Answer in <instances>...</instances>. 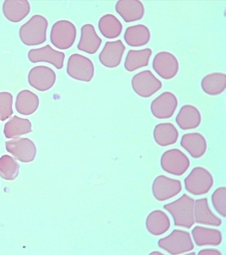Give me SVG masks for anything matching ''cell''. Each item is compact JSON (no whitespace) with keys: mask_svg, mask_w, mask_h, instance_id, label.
Returning <instances> with one entry per match:
<instances>
[{"mask_svg":"<svg viewBox=\"0 0 226 255\" xmlns=\"http://www.w3.org/2000/svg\"><path fill=\"white\" fill-rule=\"evenodd\" d=\"M150 255H164L163 254L159 252H154L150 254Z\"/></svg>","mask_w":226,"mask_h":255,"instance_id":"e575fe53","label":"cell"},{"mask_svg":"<svg viewBox=\"0 0 226 255\" xmlns=\"http://www.w3.org/2000/svg\"><path fill=\"white\" fill-rule=\"evenodd\" d=\"M30 4L27 0H6L2 5L4 17L12 22H20L29 14Z\"/></svg>","mask_w":226,"mask_h":255,"instance_id":"ffe728a7","label":"cell"},{"mask_svg":"<svg viewBox=\"0 0 226 255\" xmlns=\"http://www.w3.org/2000/svg\"><path fill=\"white\" fill-rule=\"evenodd\" d=\"M198 255H223L218 249H206L200 250L198 253Z\"/></svg>","mask_w":226,"mask_h":255,"instance_id":"836d02e7","label":"cell"},{"mask_svg":"<svg viewBox=\"0 0 226 255\" xmlns=\"http://www.w3.org/2000/svg\"><path fill=\"white\" fill-rule=\"evenodd\" d=\"M76 28L70 21L59 20L53 25L50 41L59 49L67 50L72 47L76 38Z\"/></svg>","mask_w":226,"mask_h":255,"instance_id":"5b68a950","label":"cell"},{"mask_svg":"<svg viewBox=\"0 0 226 255\" xmlns=\"http://www.w3.org/2000/svg\"><path fill=\"white\" fill-rule=\"evenodd\" d=\"M102 43V39L97 34L94 25L87 24L81 28V37L77 49L89 54H95Z\"/></svg>","mask_w":226,"mask_h":255,"instance_id":"44dd1931","label":"cell"},{"mask_svg":"<svg viewBox=\"0 0 226 255\" xmlns=\"http://www.w3.org/2000/svg\"><path fill=\"white\" fill-rule=\"evenodd\" d=\"M186 191L195 196L208 193L214 184L213 175L204 167L194 168L184 180Z\"/></svg>","mask_w":226,"mask_h":255,"instance_id":"3957f363","label":"cell"},{"mask_svg":"<svg viewBox=\"0 0 226 255\" xmlns=\"http://www.w3.org/2000/svg\"><path fill=\"white\" fill-rule=\"evenodd\" d=\"M13 96L7 92H0V120L4 122L13 114Z\"/></svg>","mask_w":226,"mask_h":255,"instance_id":"d6a6232c","label":"cell"},{"mask_svg":"<svg viewBox=\"0 0 226 255\" xmlns=\"http://www.w3.org/2000/svg\"><path fill=\"white\" fill-rule=\"evenodd\" d=\"M126 49V46L121 40L107 41L99 54V61L108 68L118 67L122 62Z\"/></svg>","mask_w":226,"mask_h":255,"instance_id":"4fadbf2b","label":"cell"},{"mask_svg":"<svg viewBox=\"0 0 226 255\" xmlns=\"http://www.w3.org/2000/svg\"><path fill=\"white\" fill-rule=\"evenodd\" d=\"M211 201L215 211L224 218L226 217V188H217L211 196Z\"/></svg>","mask_w":226,"mask_h":255,"instance_id":"1f68e13d","label":"cell"},{"mask_svg":"<svg viewBox=\"0 0 226 255\" xmlns=\"http://www.w3.org/2000/svg\"><path fill=\"white\" fill-rule=\"evenodd\" d=\"M158 246L161 250L173 255L187 253L195 248L190 234L181 230H174L171 234L160 239Z\"/></svg>","mask_w":226,"mask_h":255,"instance_id":"277c9868","label":"cell"},{"mask_svg":"<svg viewBox=\"0 0 226 255\" xmlns=\"http://www.w3.org/2000/svg\"><path fill=\"white\" fill-rule=\"evenodd\" d=\"M98 28L105 38L112 39L117 38L121 35L123 27L116 16L108 13L100 18Z\"/></svg>","mask_w":226,"mask_h":255,"instance_id":"f1b7e54d","label":"cell"},{"mask_svg":"<svg viewBox=\"0 0 226 255\" xmlns=\"http://www.w3.org/2000/svg\"><path fill=\"white\" fill-rule=\"evenodd\" d=\"M146 227L148 232L151 235H163L170 229L169 217L163 211L156 210L152 211L147 217Z\"/></svg>","mask_w":226,"mask_h":255,"instance_id":"603a6c76","label":"cell"},{"mask_svg":"<svg viewBox=\"0 0 226 255\" xmlns=\"http://www.w3.org/2000/svg\"><path fill=\"white\" fill-rule=\"evenodd\" d=\"M202 122L201 114L196 107L185 105L180 109L176 118V122L183 130H191L200 126Z\"/></svg>","mask_w":226,"mask_h":255,"instance_id":"ac0fdd59","label":"cell"},{"mask_svg":"<svg viewBox=\"0 0 226 255\" xmlns=\"http://www.w3.org/2000/svg\"><path fill=\"white\" fill-rule=\"evenodd\" d=\"M115 10L128 23L141 20L145 14L144 4L140 0H119Z\"/></svg>","mask_w":226,"mask_h":255,"instance_id":"9a60e30c","label":"cell"},{"mask_svg":"<svg viewBox=\"0 0 226 255\" xmlns=\"http://www.w3.org/2000/svg\"><path fill=\"white\" fill-rule=\"evenodd\" d=\"M27 57L32 63L47 62L58 69H61L64 67L66 54L47 45L42 48L30 50Z\"/></svg>","mask_w":226,"mask_h":255,"instance_id":"5bb4252c","label":"cell"},{"mask_svg":"<svg viewBox=\"0 0 226 255\" xmlns=\"http://www.w3.org/2000/svg\"><path fill=\"white\" fill-rule=\"evenodd\" d=\"M178 106L176 95L171 92L166 91L151 102V111L156 119L165 120L172 118Z\"/></svg>","mask_w":226,"mask_h":255,"instance_id":"30bf717a","label":"cell"},{"mask_svg":"<svg viewBox=\"0 0 226 255\" xmlns=\"http://www.w3.org/2000/svg\"><path fill=\"white\" fill-rule=\"evenodd\" d=\"M6 149L18 160L24 162L25 155L26 162L34 159L36 149L33 142L28 138H18L16 140L6 142Z\"/></svg>","mask_w":226,"mask_h":255,"instance_id":"7402d4cb","label":"cell"},{"mask_svg":"<svg viewBox=\"0 0 226 255\" xmlns=\"http://www.w3.org/2000/svg\"><path fill=\"white\" fill-rule=\"evenodd\" d=\"M195 199L184 194L183 196L163 206L164 210L172 216L174 225L190 229L195 224Z\"/></svg>","mask_w":226,"mask_h":255,"instance_id":"6da1fadb","label":"cell"},{"mask_svg":"<svg viewBox=\"0 0 226 255\" xmlns=\"http://www.w3.org/2000/svg\"><path fill=\"white\" fill-rule=\"evenodd\" d=\"M132 89L142 98H150L162 88V83L150 70L138 73L132 79Z\"/></svg>","mask_w":226,"mask_h":255,"instance_id":"52a82bcc","label":"cell"},{"mask_svg":"<svg viewBox=\"0 0 226 255\" xmlns=\"http://www.w3.org/2000/svg\"><path fill=\"white\" fill-rule=\"evenodd\" d=\"M57 80L56 73L47 66H39L32 68L28 75L30 85L34 89L45 92L52 89Z\"/></svg>","mask_w":226,"mask_h":255,"instance_id":"7c38bea8","label":"cell"},{"mask_svg":"<svg viewBox=\"0 0 226 255\" xmlns=\"http://www.w3.org/2000/svg\"><path fill=\"white\" fill-rule=\"evenodd\" d=\"M151 55V48L129 50L124 62V68L128 72H132L147 67Z\"/></svg>","mask_w":226,"mask_h":255,"instance_id":"4316f807","label":"cell"},{"mask_svg":"<svg viewBox=\"0 0 226 255\" xmlns=\"http://www.w3.org/2000/svg\"><path fill=\"white\" fill-rule=\"evenodd\" d=\"M181 181L160 175L156 177L151 185V192L156 201L164 202L172 199L181 192Z\"/></svg>","mask_w":226,"mask_h":255,"instance_id":"9c48e42d","label":"cell"},{"mask_svg":"<svg viewBox=\"0 0 226 255\" xmlns=\"http://www.w3.org/2000/svg\"><path fill=\"white\" fill-rule=\"evenodd\" d=\"M155 142L161 147H167L176 143L179 138V132L174 125L170 123L156 125L153 130Z\"/></svg>","mask_w":226,"mask_h":255,"instance_id":"cb8c5ba5","label":"cell"},{"mask_svg":"<svg viewBox=\"0 0 226 255\" xmlns=\"http://www.w3.org/2000/svg\"><path fill=\"white\" fill-rule=\"evenodd\" d=\"M126 43L132 47H141L149 43L151 32L146 25L138 24L129 26L124 35Z\"/></svg>","mask_w":226,"mask_h":255,"instance_id":"d4e9b609","label":"cell"},{"mask_svg":"<svg viewBox=\"0 0 226 255\" xmlns=\"http://www.w3.org/2000/svg\"><path fill=\"white\" fill-rule=\"evenodd\" d=\"M160 163L165 173L177 177L185 174L191 165L188 157L178 149L165 151L160 157Z\"/></svg>","mask_w":226,"mask_h":255,"instance_id":"8992f818","label":"cell"},{"mask_svg":"<svg viewBox=\"0 0 226 255\" xmlns=\"http://www.w3.org/2000/svg\"><path fill=\"white\" fill-rule=\"evenodd\" d=\"M19 165L12 157L3 156L0 159V176L6 180H13L17 177Z\"/></svg>","mask_w":226,"mask_h":255,"instance_id":"4dcf8cb0","label":"cell"},{"mask_svg":"<svg viewBox=\"0 0 226 255\" xmlns=\"http://www.w3.org/2000/svg\"><path fill=\"white\" fill-rule=\"evenodd\" d=\"M30 120L14 116L4 125V134L6 138L19 136L32 131Z\"/></svg>","mask_w":226,"mask_h":255,"instance_id":"f546056e","label":"cell"},{"mask_svg":"<svg viewBox=\"0 0 226 255\" xmlns=\"http://www.w3.org/2000/svg\"><path fill=\"white\" fill-rule=\"evenodd\" d=\"M67 72L75 80L89 82L94 76V64L84 55L74 54L68 59Z\"/></svg>","mask_w":226,"mask_h":255,"instance_id":"ba28073f","label":"cell"},{"mask_svg":"<svg viewBox=\"0 0 226 255\" xmlns=\"http://www.w3.org/2000/svg\"><path fill=\"white\" fill-rule=\"evenodd\" d=\"M39 106L38 95L29 90H22L16 97L15 108L18 113L25 116L33 114Z\"/></svg>","mask_w":226,"mask_h":255,"instance_id":"83f0119b","label":"cell"},{"mask_svg":"<svg viewBox=\"0 0 226 255\" xmlns=\"http://www.w3.org/2000/svg\"><path fill=\"white\" fill-rule=\"evenodd\" d=\"M201 86L206 94L211 96L223 94L226 89V75L221 72L208 74L202 78Z\"/></svg>","mask_w":226,"mask_h":255,"instance_id":"484cf974","label":"cell"},{"mask_svg":"<svg viewBox=\"0 0 226 255\" xmlns=\"http://www.w3.org/2000/svg\"><path fill=\"white\" fill-rule=\"evenodd\" d=\"M192 236L198 247H218L223 240L222 233L220 230L201 226L194 227Z\"/></svg>","mask_w":226,"mask_h":255,"instance_id":"2e32d148","label":"cell"},{"mask_svg":"<svg viewBox=\"0 0 226 255\" xmlns=\"http://www.w3.org/2000/svg\"><path fill=\"white\" fill-rule=\"evenodd\" d=\"M48 21L40 15L32 16L28 21L22 25L19 36L22 43L27 46L42 44L47 41Z\"/></svg>","mask_w":226,"mask_h":255,"instance_id":"7a4b0ae2","label":"cell"},{"mask_svg":"<svg viewBox=\"0 0 226 255\" xmlns=\"http://www.w3.org/2000/svg\"><path fill=\"white\" fill-rule=\"evenodd\" d=\"M180 144L194 159H200L206 154L207 142L205 137L198 132L184 134Z\"/></svg>","mask_w":226,"mask_h":255,"instance_id":"e0dca14e","label":"cell"},{"mask_svg":"<svg viewBox=\"0 0 226 255\" xmlns=\"http://www.w3.org/2000/svg\"><path fill=\"white\" fill-rule=\"evenodd\" d=\"M155 72L165 80L176 77L179 72V64L175 55L169 52H160L155 55L152 63Z\"/></svg>","mask_w":226,"mask_h":255,"instance_id":"8fae6325","label":"cell"},{"mask_svg":"<svg viewBox=\"0 0 226 255\" xmlns=\"http://www.w3.org/2000/svg\"><path fill=\"white\" fill-rule=\"evenodd\" d=\"M194 213L195 221L197 224L213 227L222 225V220L211 210L207 198L196 199Z\"/></svg>","mask_w":226,"mask_h":255,"instance_id":"d6986e66","label":"cell"}]
</instances>
